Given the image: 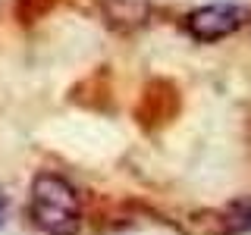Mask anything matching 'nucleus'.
Masks as SVG:
<instances>
[{"label": "nucleus", "mask_w": 251, "mask_h": 235, "mask_svg": "<svg viewBox=\"0 0 251 235\" xmlns=\"http://www.w3.org/2000/svg\"><path fill=\"white\" fill-rule=\"evenodd\" d=\"M28 216L44 235H78L82 232V204L78 191L60 172H38L31 179Z\"/></svg>", "instance_id": "1"}, {"label": "nucleus", "mask_w": 251, "mask_h": 235, "mask_svg": "<svg viewBox=\"0 0 251 235\" xmlns=\"http://www.w3.org/2000/svg\"><path fill=\"white\" fill-rule=\"evenodd\" d=\"M3 216H6V198L0 194V226H3Z\"/></svg>", "instance_id": "3"}, {"label": "nucleus", "mask_w": 251, "mask_h": 235, "mask_svg": "<svg viewBox=\"0 0 251 235\" xmlns=\"http://www.w3.org/2000/svg\"><path fill=\"white\" fill-rule=\"evenodd\" d=\"M242 6L235 3H207L185 16V28L198 41H220L242 25Z\"/></svg>", "instance_id": "2"}]
</instances>
